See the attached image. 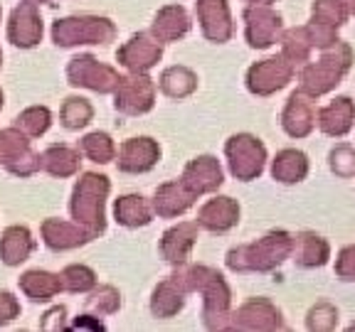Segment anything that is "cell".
<instances>
[{"instance_id": "cell-1", "label": "cell", "mask_w": 355, "mask_h": 332, "mask_svg": "<svg viewBox=\"0 0 355 332\" xmlns=\"http://www.w3.org/2000/svg\"><path fill=\"white\" fill-rule=\"evenodd\" d=\"M109 192V177L96 175V172H87L77 183L72 194V216L79 227L89 234V237H96V234L104 232V197Z\"/></svg>"}, {"instance_id": "cell-2", "label": "cell", "mask_w": 355, "mask_h": 332, "mask_svg": "<svg viewBox=\"0 0 355 332\" xmlns=\"http://www.w3.org/2000/svg\"><path fill=\"white\" fill-rule=\"evenodd\" d=\"M114 25L106 17L96 15H77L57 20L52 28V39L60 47H74V44H106L114 37Z\"/></svg>"}, {"instance_id": "cell-3", "label": "cell", "mask_w": 355, "mask_h": 332, "mask_svg": "<svg viewBox=\"0 0 355 332\" xmlns=\"http://www.w3.org/2000/svg\"><path fill=\"white\" fill-rule=\"evenodd\" d=\"M67 77L72 86H87L94 91H111L119 84L116 72L111 66H104L92 55H79L67 66Z\"/></svg>"}, {"instance_id": "cell-4", "label": "cell", "mask_w": 355, "mask_h": 332, "mask_svg": "<svg viewBox=\"0 0 355 332\" xmlns=\"http://www.w3.org/2000/svg\"><path fill=\"white\" fill-rule=\"evenodd\" d=\"M8 39L22 50H30L42 39V17L35 10V6L22 3L20 8L12 10L10 22H8Z\"/></svg>"}, {"instance_id": "cell-5", "label": "cell", "mask_w": 355, "mask_h": 332, "mask_svg": "<svg viewBox=\"0 0 355 332\" xmlns=\"http://www.w3.org/2000/svg\"><path fill=\"white\" fill-rule=\"evenodd\" d=\"M42 237H44V243H47L52 251L77 249V246H82V243H87L89 239H92L79 224H69V221H60V219L44 221Z\"/></svg>"}, {"instance_id": "cell-6", "label": "cell", "mask_w": 355, "mask_h": 332, "mask_svg": "<svg viewBox=\"0 0 355 332\" xmlns=\"http://www.w3.org/2000/svg\"><path fill=\"white\" fill-rule=\"evenodd\" d=\"M33 249V234L25 227H10L3 232V239H0V261L6 266H17L22 261H28Z\"/></svg>"}, {"instance_id": "cell-7", "label": "cell", "mask_w": 355, "mask_h": 332, "mask_svg": "<svg viewBox=\"0 0 355 332\" xmlns=\"http://www.w3.org/2000/svg\"><path fill=\"white\" fill-rule=\"evenodd\" d=\"M20 290L35 303H47L62 290L60 276L47 271H28L20 278Z\"/></svg>"}, {"instance_id": "cell-8", "label": "cell", "mask_w": 355, "mask_h": 332, "mask_svg": "<svg viewBox=\"0 0 355 332\" xmlns=\"http://www.w3.org/2000/svg\"><path fill=\"white\" fill-rule=\"evenodd\" d=\"M155 145L148 138H133L121 145L119 153V167L126 172H144L153 165Z\"/></svg>"}, {"instance_id": "cell-9", "label": "cell", "mask_w": 355, "mask_h": 332, "mask_svg": "<svg viewBox=\"0 0 355 332\" xmlns=\"http://www.w3.org/2000/svg\"><path fill=\"white\" fill-rule=\"evenodd\" d=\"M79 150L69 148V145H50V148L44 150L40 155V167L50 172V175H74L79 167Z\"/></svg>"}, {"instance_id": "cell-10", "label": "cell", "mask_w": 355, "mask_h": 332, "mask_svg": "<svg viewBox=\"0 0 355 332\" xmlns=\"http://www.w3.org/2000/svg\"><path fill=\"white\" fill-rule=\"evenodd\" d=\"M155 57H161V50L150 47V44L146 42L144 35L133 37L131 42L119 52V62H121L123 66H131V69H144V66H150Z\"/></svg>"}, {"instance_id": "cell-11", "label": "cell", "mask_w": 355, "mask_h": 332, "mask_svg": "<svg viewBox=\"0 0 355 332\" xmlns=\"http://www.w3.org/2000/svg\"><path fill=\"white\" fill-rule=\"evenodd\" d=\"M79 150H82L84 155H87L92 163H111L114 160V155H116V145H114V140L106 136V133H89L87 138L82 140V145H79Z\"/></svg>"}, {"instance_id": "cell-12", "label": "cell", "mask_w": 355, "mask_h": 332, "mask_svg": "<svg viewBox=\"0 0 355 332\" xmlns=\"http://www.w3.org/2000/svg\"><path fill=\"white\" fill-rule=\"evenodd\" d=\"M116 221L126 224V227H139V224H148L150 214L144 205V197L139 194H128V197H121L116 202Z\"/></svg>"}, {"instance_id": "cell-13", "label": "cell", "mask_w": 355, "mask_h": 332, "mask_svg": "<svg viewBox=\"0 0 355 332\" xmlns=\"http://www.w3.org/2000/svg\"><path fill=\"white\" fill-rule=\"evenodd\" d=\"M92 116H94V109H92V104H89L87 99H77V96L67 99L64 106H62V111H60L62 126L69 128V131L84 128L89 121H92Z\"/></svg>"}, {"instance_id": "cell-14", "label": "cell", "mask_w": 355, "mask_h": 332, "mask_svg": "<svg viewBox=\"0 0 355 332\" xmlns=\"http://www.w3.org/2000/svg\"><path fill=\"white\" fill-rule=\"evenodd\" d=\"M30 150L28 138L25 133L17 131V128H8V131L0 133V165H12V163L25 155Z\"/></svg>"}, {"instance_id": "cell-15", "label": "cell", "mask_w": 355, "mask_h": 332, "mask_svg": "<svg viewBox=\"0 0 355 332\" xmlns=\"http://www.w3.org/2000/svg\"><path fill=\"white\" fill-rule=\"evenodd\" d=\"M60 281H62V290H72V293H84V290L96 286L94 271L79 264L67 266L64 271L60 273Z\"/></svg>"}, {"instance_id": "cell-16", "label": "cell", "mask_w": 355, "mask_h": 332, "mask_svg": "<svg viewBox=\"0 0 355 332\" xmlns=\"http://www.w3.org/2000/svg\"><path fill=\"white\" fill-rule=\"evenodd\" d=\"M52 123V113L44 106H33V109H25L17 116V128H20L25 136H42Z\"/></svg>"}, {"instance_id": "cell-17", "label": "cell", "mask_w": 355, "mask_h": 332, "mask_svg": "<svg viewBox=\"0 0 355 332\" xmlns=\"http://www.w3.org/2000/svg\"><path fill=\"white\" fill-rule=\"evenodd\" d=\"M17 313H20V305H17L15 295L8 293V290H0V325L17 317Z\"/></svg>"}, {"instance_id": "cell-18", "label": "cell", "mask_w": 355, "mask_h": 332, "mask_svg": "<svg viewBox=\"0 0 355 332\" xmlns=\"http://www.w3.org/2000/svg\"><path fill=\"white\" fill-rule=\"evenodd\" d=\"M109 300H119V295L111 288H101L99 293H94V298L89 300V308H94L96 313H114V308L106 305Z\"/></svg>"}, {"instance_id": "cell-19", "label": "cell", "mask_w": 355, "mask_h": 332, "mask_svg": "<svg viewBox=\"0 0 355 332\" xmlns=\"http://www.w3.org/2000/svg\"><path fill=\"white\" fill-rule=\"evenodd\" d=\"M25 3H30V6H42V3H47V0H25Z\"/></svg>"}, {"instance_id": "cell-20", "label": "cell", "mask_w": 355, "mask_h": 332, "mask_svg": "<svg viewBox=\"0 0 355 332\" xmlns=\"http://www.w3.org/2000/svg\"><path fill=\"white\" fill-rule=\"evenodd\" d=\"M0 109H3V91H0Z\"/></svg>"}, {"instance_id": "cell-21", "label": "cell", "mask_w": 355, "mask_h": 332, "mask_svg": "<svg viewBox=\"0 0 355 332\" xmlns=\"http://www.w3.org/2000/svg\"><path fill=\"white\" fill-rule=\"evenodd\" d=\"M0 59H3V55H0Z\"/></svg>"}]
</instances>
